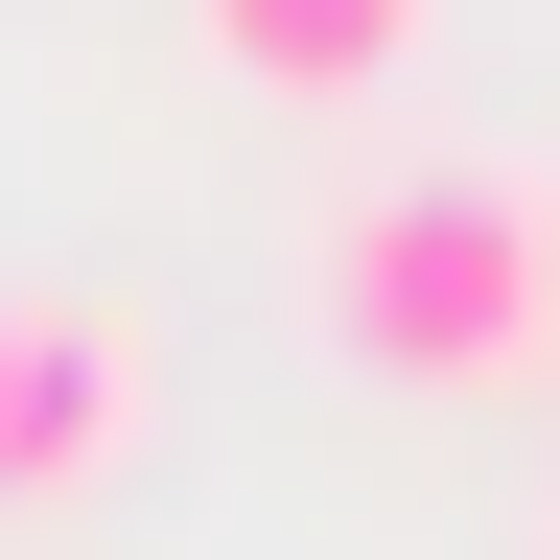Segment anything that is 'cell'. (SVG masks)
<instances>
[{
	"instance_id": "6da1fadb",
	"label": "cell",
	"mask_w": 560,
	"mask_h": 560,
	"mask_svg": "<svg viewBox=\"0 0 560 560\" xmlns=\"http://www.w3.org/2000/svg\"><path fill=\"white\" fill-rule=\"evenodd\" d=\"M537 327H560V210L514 164H397L327 210V350L350 374L490 397V374H537Z\"/></svg>"
},
{
	"instance_id": "7a4b0ae2",
	"label": "cell",
	"mask_w": 560,
	"mask_h": 560,
	"mask_svg": "<svg viewBox=\"0 0 560 560\" xmlns=\"http://www.w3.org/2000/svg\"><path fill=\"white\" fill-rule=\"evenodd\" d=\"M140 444V327L117 304H0V490H94Z\"/></svg>"
},
{
	"instance_id": "3957f363",
	"label": "cell",
	"mask_w": 560,
	"mask_h": 560,
	"mask_svg": "<svg viewBox=\"0 0 560 560\" xmlns=\"http://www.w3.org/2000/svg\"><path fill=\"white\" fill-rule=\"evenodd\" d=\"M210 47H234L257 94H374L420 47V0H210Z\"/></svg>"
}]
</instances>
